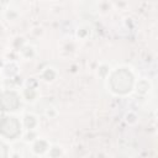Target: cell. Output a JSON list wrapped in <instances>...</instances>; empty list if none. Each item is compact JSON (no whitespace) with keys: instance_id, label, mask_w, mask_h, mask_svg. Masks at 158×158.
Segmentation results:
<instances>
[{"instance_id":"cell-1","label":"cell","mask_w":158,"mask_h":158,"mask_svg":"<svg viewBox=\"0 0 158 158\" xmlns=\"http://www.w3.org/2000/svg\"><path fill=\"white\" fill-rule=\"evenodd\" d=\"M5 156H6V149H5L4 144L0 143V158H5Z\"/></svg>"}]
</instances>
